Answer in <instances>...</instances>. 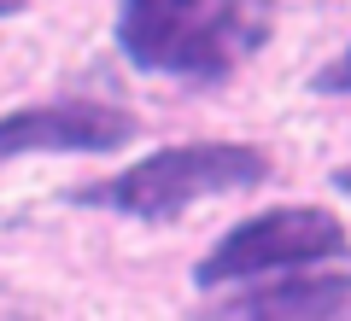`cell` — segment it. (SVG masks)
Listing matches in <instances>:
<instances>
[{"instance_id":"1","label":"cell","mask_w":351,"mask_h":321,"mask_svg":"<svg viewBox=\"0 0 351 321\" xmlns=\"http://www.w3.org/2000/svg\"><path fill=\"white\" fill-rule=\"evenodd\" d=\"M276 0H123L117 47L135 70L223 82L269 41Z\"/></svg>"},{"instance_id":"2","label":"cell","mask_w":351,"mask_h":321,"mask_svg":"<svg viewBox=\"0 0 351 321\" xmlns=\"http://www.w3.org/2000/svg\"><path fill=\"white\" fill-rule=\"evenodd\" d=\"M269 181V152L246 146V140H188V146L147 152L141 164H129L123 175H112L106 187L76 193L82 205H112L141 222H170L199 198L223 193H252Z\"/></svg>"},{"instance_id":"3","label":"cell","mask_w":351,"mask_h":321,"mask_svg":"<svg viewBox=\"0 0 351 321\" xmlns=\"http://www.w3.org/2000/svg\"><path fill=\"white\" fill-rule=\"evenodd\" d=\"M351 251V234L334 210L322 205H281V210H263V216H246L234 222L205 263L193 269L199 286H228V281H258V274H276V269H311V263H334Z\"/></svg>"},{"instance_id":"4","label":"cell","mask_w":351,"mask_h":321,"mask_svg":"<svg viewBox=\"0 0 351 321\" xmlns=\"http://www.w3.org/2000/svg\"><path fill=\"white\" fill-rule=\"evenodd\" d=\"M135 117L123 105L100 99H59V105H29V112L0 117V164L29 158V152H117L135 140Z\"/></svg>"},{"instance_id":"5","label":"cell","mask_w":351,"mask_h":321,"mask_svg":"<svg viewBox=\"0 0 351 321\" xmlns=\"http://www.w3.org/2000/svg\"><path fill=\"white\" fill-rule=\"evenodd\" d=\"M346 316H351V269L287 274V281L258 286L228 304V321H346Z\"/></svg>"},{"instance_id":"6","label":"cell","mask_w":351,"mask_h":321,"mask_svg":"<svg viewBox=\"0 0 351 321\" xmlns=\"http://www.w3.org/2000/svg\"><path fill=\"white\" fill-rule=\"evenodd\" d=\"M316 94H351V47L346 53H339V59L334 64H322V70H316Z\"/></svg>"},{"instance_id":"7","label":"cell","mask_w":351,"mask_h":321,"mask_svg":"<svg viewBox=\"0 0 351 321\" xmlns=\"http://www.w3.org/2000/svg\"><path fill=\"white\" fill-rule=\"evenodd\" d=\"M334 187H339V193H351V164H346V170H334Z\"/></svg>"},{"instance_id":"8","label":"cell","mask_w":351,"mask_h":321,"mask_svg":"<svg viewBox=\"0 0 351 321\" xmlns=\"http://www.w3.org/2000/svg\"><path fill=\"white\" fill-rule=\"evenodd\" d=\"M18 6H24V0H0V18H12V12H18Z\"/></svg>"}]
</instances>
